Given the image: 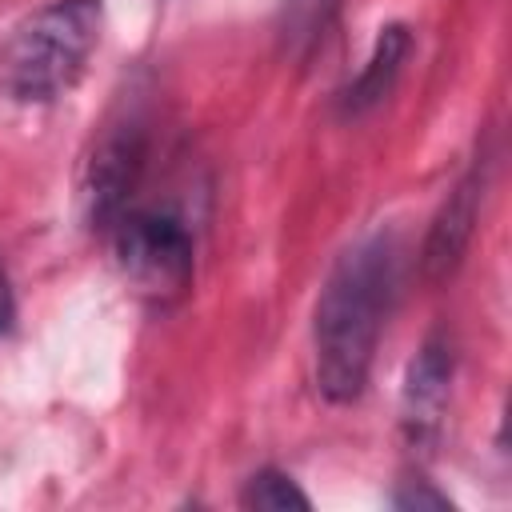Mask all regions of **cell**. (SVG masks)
Segmentation results:
<instances>
[{
	"label": "cell",
	"instance_id": "obj_9",
	"mask_svg": "<svg viewBox=\"0 0 512 512\" xmlns=\"http://www.w3.org/2000/svg\"><path fill=\"white\" fill-rule=\"evenodd\" d=\"M244 508H260V512H288V508H312L308 492H300V484L280 472V468H260L256 476H248L244 492H240Z\"/></svg>",
	"mask_w": 512,
	"mask_h": 512
},
{
	"label": "cell",
	"instance_id": "obj_7",
	"mask_svg": "<svg viewBox=\"0 0 512 512\" xmlns=\"http://www.w3.org/2000/svg\"><path fill=\"white\" fill-rule=\"evenodd\" d=\"M408 52H412V32L404 24H384L380 36H376V44H372V52H368V60H364V68L340 92V112L344 116L372 112L396 88V76H400Z\"/></svg>",
	"mask_w": 512,
	"mask_h": 512
},
{
	"label": "cell",
	"instance_id": "obj_11",
	"mask_svg": "<svg viewBox=\"0 0 512 512\" xmlns=\"http://www.w3.org/2000/svg\"><path fill=\"white\" fill-rule=\"evenodd\" d=\"M12 324V288H8V272L0 264V332H8Z\"/></svg>",
	"mask_w": 512,
	"mask_h": 512
},
{
	"label": "cell",
	"instance_id": "obj_4",
	"mask_svg": "<svg viewBox=\"0 0 512 512\" xmlns=\"http://www.w3.org/2000/svg\"><path fill=\"white\" fill-rule=\"evenodd\" d=\"M144 156H148V132L136 116H120L100 132V140L88 152L84 184H80L88 228L112 232L120 224V216L128 212V200L140 184Z\"/></svg>",
	"mask_w": 512,
	"mask_h": 512
},
{
	"label": "cell",
	"instance_id": "obj_3",
	"mask_svg": "<svg viewBox=\"0 0 512 512\" xmlns=\"http://www.w3.org/2000/svg\"><path fill=\"white\" fill-rule=\"evenodd\" d=\"M116 264L140 296L176 300L196 272L192 232L168 212H124L112 228Z\"/></svg>",
	"mask_w": 512,
	"mask_h": 512
},
{
	"label": "cell",
	"instance_id": "obj_2",
	"mask_svg": "<svg viewBox=\"0 0 512 512\" xmlns=\"http://www.w3.org/2000/svg\"><path fill=\"white\" fill-rule=\"evenodd\" d=\"M104 0H52L16 24L0 52V88L20 104L64 96L100 44Z\"/></svg>",
	"mask_w": 512,
	"mask_h": 512
},
{
	"label": "cell",
	"instance_id": "obj_5",
	"mask_svg": "<svg viewBox=\"0 0 512 512\" xmlns=\"http://www.w3.org/2000/svg\"><path fill=\"white\" fill-rule=\"evenodd\" d=\"M484 188H488V160L476 156L468 164V172L456 180V188L444 196L440 212L432 216V228L424 236V248H420V272L424 280L440 284L448 280L468 244H472V232H476V220H480V200H484Z\"/></svg>",
	"mask_w": 512,
	"mask_h": 512
},
{
	"label": "cell",
	"instance_id": "obj_1",
	"mask_svg": "<svg viewBox=\"0 0 512 512\" xmlns=\"http://www.w3.org/2000/svg\"><path fill=\"white\" fill-rule=\"evenodd\" d=\"M396 284H400V248L396 236L388 232L364 236L328 272L312 320L316 388L324 400L332 404L360 400L384 320L396 300Z\"/></svg>",
	"mask_w": 512,
	"mask_h": 512
},
{
	"label": "cell",
	"instance_id": "obj_10",
	"mask_svg": "<svg viewBox=\"0 0 512 512\" xmlns=\"http://www.w3.org/2000/svg\"><path fill=\"white\" fill-rule=\"evenodd\" d=\"M392 504L396 508H452V500L448 496H440V492H432L428 484H408V488H400L396 496H392Z\"/></svg>",
	"mask_w": 512,
	"mask_h": 512
},
{
	"label": "cell",
	"instance_id": "obj_6",
	"mask_svg": "<svg viewBox=\"0 0 512 512\" xmlns=\"http://www.w3.org/2000/svg\"><path fill=\"white\" fill-rule=\"evenodd\" d=\"M452 368H456V352L448 332H428L420 352L408 364L404 376V392H400V424L412 448H428L440 432L444 408H448V388H452Z\"/></svg>",
	"mask_w": 512,
	"mask_h": 512
},
{
	"label": "cell",
	"instance_id": "obj_8",
	"mask_svg": "<svg viewBox=\"0 0 512 512\" xmlns=\"http://www.w3.org/2000/svg\"><path fill=\"white\" fill-rule=\"evenodd\" d=\"M340 0H284L280 4V44L288 56L304 60L328 32Z\"/></svg>",
	"mask_w": 512,
	"mask_h": 512
}]
</instances>
